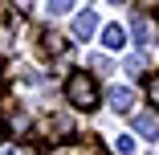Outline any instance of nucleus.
Returning <instances> with one entry per match:
<instances>
[{
  "label": "nucleus",
  "instance_id": "f8f14e48",
  "mask_svg": "<svg viewBox=\"0 0 159 155\" xmlns=\"http://www.w3.org/2000/svg\"><path fill=\"white\" fill-rule=\"evenodd\" d=\"M70 8H74V4H70V0H49V12H53V16H66Z\"/></svg>",
  "mask_w": 159,
  "mask_h": 155
},
{
  "label": "nucleus",
  "instance_id": "1a4fd4ad",
  "mask_svg": "<svg viewBox=\"0 0 159 155\" xmlns=\"http://www.w3.org/2000/svg\"><path fill=\"white\" fill-rule=\"evenodd\" d=\"M49 155H90V147H82V143H66V147H53Z\"/></svg>",
  "mask_w": 159,
  "mask_h": 155
},
{
  "label": "nucleus",
  "instance_id": "39448f33",
  "mask_svg": "<svg viewBox=\"0 0 159 155\" xmlns=\"http://www.w3.org/2000/svg\"><path fill=\"white\" fill-rule=\"evenodd\" d=\"M102 45H106V49H122V45H126V29L106 25V29H102Z\"/></svg>",
  "mask_w": 159,
  "mask_h": 155
},
{
  "label": "nucleus",
  "instance_id": "9b49d317",
  "mask_svg": "<svg viewBox=\"0 0 159 155\" xmlns=\"http://www.w3.org/2000/svg\"><path fill=\"white\" fill-rule=\"evenodd\" d=\"M147 98L159 106V74H151V78H147Z\"/></svg>",
  "mask_w": 159,
  "mask_h": 155
},
{
  "label": "nucleus",
  "instance_id": "6e6552de",
  "mask_svg": "<svg viewBox=\"0 0 159 155\" xmlns=\"http://www.w3.org/2000/svg\"><path fill=\"white\" fill-rule=\"evenodd\" d=\"M110 143H114V151H118V155H131V151H135V139H131V135H114Z\"/></svg>",
  "mask_w": 159,
  "mask_h": 155
},
{
  "label": "nucleus",
  "instance_id": "ddd939ff",
  "mask_svg": "<svg viewBox=\"0 0 159 155\" xmlns=\"http://www.w3.org/2000/svg\"><path fill=\"white\" fill-rule=\"evenodd\" d=\"M45 49H49V53H61V49H66V41H61V37H53V33H49V37H45Z\"/></svg>",
  "mask_w": 159,
  "mask_h": 155
},
{
  "label": "nucleus",
  "instance_id": "0eeeda50",
  "mask_svg": "<svg viewBox=\"0 0 159 155\" xmlns=\"http://www.w3.org/2000/svg\"><path fill=\"white\" fill-rule=\"evenodd\" d=\"M147 70V53H131L126 57V74H143Z\"/></svg>",
  "mask_w": 159,
  "mask_h": 155
},
{
  "label": "nucleus",
  "instance_id": "20e7f679",
  "mask_svg": "<svg viewBox=\"0 0 159 155\" xmlns=\"http://www.w3.org/2000/svg\"><path fill=\"white\" fill-rule=\"evenodd\" d=\"M94 29H98V16H94V12H78V16H74V37H82V41H86Z\"/></svg>",
  "mask_w": 159,
  "mask_h": 155
},
{
  "label": "nucleus",
  "instance_id": "f03ea898",
  "mask_svg": "<svg viewBox=\"0 0 159 155\" xmlns=\"http://www.w3.org/2000/svg\"><path fill=\"white\" fill-rule=\"evenodd\" d=\"M106 102H110V110H118V114H131V110H135V90H126V86H110Z\"/></svg>",
  "mask_w": 159,
  "mask_h": 155
},
{
  "label": "nucleus",
  "instance_id": "423d86ee",
  "mask_svg": "<svg viewBox=\"0 0 159 155\" xmlns=\"http://www.w3.org/2000/svg\"><path fill=\"white\" fill-rule=\"evenodd\" d=\"M135 135L155 139V135H159V118H155V114H135Z\"/></svg>",
  "mask_w": 159,
  "mask_h": 155
},
{
  "label": "nucleus",
  "instance_id": "4468645a",
  "mask_svg": "<svg viewBox=\"0 0 159 155\" xmlns=\"http://www.w3.org/2000/svg\"><path fill=\"white\" fill-rule=\"evenodd\" d=\"M8 8H16V12H29V8H33V0H12Z\"/></svg>",
  "mask_w": 159,
  "mask_h": 155
},
{
  "label": "nucleus",
  "instance_id": "f257e3e1",
  "mask_svg": "<svg viewBox=\"0 0 159 155\" xmlns=\"http://www.w3.org/2000/svg\"><path fill=\"white\" fill-rule=\"evenodd\" d=\"M66 98H70V106H78V110H94V106H98V86H94V78H90V74H70Z\"/></svg>",
  "mask_w": 159,
  "mask_h": 155
},
{
  "label": "nucleus",
  "instance_id": "7ed1b4c3",
  "mask_svg": "<svg viewBox=\"0 0 159 155\" xmlns=\"http://www.w3.org/2000/svg\"><path fill=\"white\" fill-rule=\"evenodd\" d=\"M131 33H135V41H139V45H151V41L159 37V29H155V21H151V16H143V12H139V16L131 21Z\"/></svg>",
  "mask_w": 159,
  "mask_h": 155
},
{
  "label": "nucleus",
  "instance_id": "9d476101",
  "mask_svg": "<svg viewBox=\"0 0 159 155\" xmlns=\"http://www.w3.org/2000/svg\"><path fill=\"white\" fill-rule=\"evenodd\" d=\"M0 155H33L25 143H0Z\"/></svg>",
  "mask_w": 159,
  "mask_h": 155
}]
</instances>
